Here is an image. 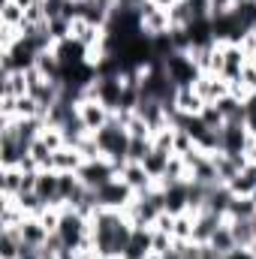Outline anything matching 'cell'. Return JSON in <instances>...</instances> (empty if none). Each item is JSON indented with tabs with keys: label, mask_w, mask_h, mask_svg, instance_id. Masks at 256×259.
<instances>
[{
	"label": "cell",
	"mask_w": 256,
	"mask_h": 259,
	"mask_svg": "<svg viewBox=\"0 0 256 259\" xmlns=\"http://www.w3.org/2000/svg\"><path fill=\"white\" fill-rule=\"evenodd\" d=\"M217 136H220V154H226V157H247V145L253 139L247 124H223L217 130Z\"/></svg>",
	"instance_id": "5b68a950"
},
{
	"label": "cell",
	"mask_w": 256,
	"mask_h": 259,
	"mask_svg": "<svg viewBox=\"0 0 256 259\" xmlns=\"http://www.w3.org/2000/svg\"><path fill=\"white\" fill-rule=\"evenodd\" d=\"M21 187H24V169L21 166L0 169V193H3V199H18Z\"/></svg>",
	"instance_id": "2e32d148"
},
{
	"label": "cell",
	"mask_w": 256,
	"mask_h": 259,
	"mask_svg": "<svg viewBox=\"0 0 256 259\" xmlns=\"http://www.w3.org/2000/svg\"><path fill=\"white\" fill-rule=\"evenodd\" d=\"M175 154H169V151H160V148H151L148 151V157L142 160V166L148 169V175L154 178V181H160L163 175H166V169H169V160H172Z\"/></svg>",
	"instance_id": "d6986e66"
},
{
	"label": "cell",
	"mask_w": 256,
	"mask_h": 259,
	"mask_svg": "<svg viewBox=\"0 0 256 259\" xmlns=\"http://www.w3.org/2000/svg\"><path fill=\"white\" fill-rule=\"evenodd\" d=\"M196 94L202 97V103L208 106V103H217L220 97H226L229 94V81H223L220 75H214V72H202L199 78H196Z\"/></svg>",
	"instance_id": "30bf717a"
},
{
	"label": "cell",
	"mask_w": 256,
	"mask_h": 259,
	"mask_svg": "<svg viewBox=\"0 0 256 259\" xmlns=\"http://www.w3.org/2000/svg\"><path fill=\"white\" fill-rule=\"evenodd\" d=\"M75 175H78V181H81L88 190H100L103 184H109L112 178H118V166H115L112 160H106V157H100V160H84Z\"/></svg>",
	"instance_id": "3957f363"
},
{
	"label": "cell",
	"mask_w": 256,
	"mask_h": 259,
	"mask_svg": "<svg viewBox=\"0 0 256 259\" xmlns=\"http://www.w3.org/2000/svg\"><path fill=\"white\" fill-rule=\"evenodd\" d=\"M193 223H196V214H193V211L175 214V223H172V238H175V241H193Z\"/></svg>",
	"instance_id": "d4e9b609"
},
{
	"label": "cell",
	"mask_w": 256,
	"mask_h": 259,
	"mask_svg": "<svg viewBox=\"0 0 256 259\" xmlns=\"http://www.w3.org/2000/svg\"><path fill=\"white\" fill-rule=\"evenodd\" d=\"M94 139H97V145H100V154H103L106 160H112V163L118 166V175H121V166L130 163V133H127V127L112 115V121L103 130H97Z\"/></svg>",
	"instance_id": "7a4b0ae2"
},
{
	"label": "cell",
	"mask_w": 256,
	"mask_h": 259,
	"mask_svg": "<svg viewBox=\"0 0 256 259\" xmlns=\"http://www.w3.org/2000/svg\"><path fill=\"white\" fill-rule=\"evenodd\" d=\"M226 223V217H220V214H214V211H199L196 214V223H193V241L196 244H208L211 241V235L220 229Z\"/></svg>",
	"instance_id": "7c38bea8"
},
{
	"label": "cell",
	"mask_w": 256,
	"mask_h": 259,
	"mask_svg": "<svg viewBox=\"0 0 256 259\" xmlns=\"http://www.w3.org/2000/svg\"><path fill=\"white\" fill-rule=\"evenodd\" d=\"M133 223L127 220L124 211H112V208H97L91 217V238H94V250L103 259H121L124 250L130 247L133 238Z\"/></svg>",
	"instance_id": "6da1fadb"
},
{
	"label": "cell",
	"mask_w": 256,
	"mask_h": 259,
	"mask_svg": "<svg viewBox=\"0 0 256 259\" xmlns=\"http://www.w3.org/2000/svg\"><path fill=\"white\" fill-rule=\"evenodd\" d=\"M139 21H142V33H145V36H151V39L166 36V33L172 30L169 12H166V9H160V6H154V3H145V6L139 9Z\"/></svg>",
	"instance_id": "52a82bcc"
},
{
	"label": "cell",
	"mask_w": 256,
	"mask_h": 259,
	"mask_svg": "<svg viewBox=\"0 0 256 259\" xmlns=\"http://www.w3.org/2000/svg\"><path fill=\"white\" fill-rule=\"evenodd\" d=\"M148 259H163V256H160V253H151V256H148Z\"/></svg>",
	"instance_id": "8d00e7d4"
},
{
	"label": "cell",
	"mask_w": 256,
	"mask_h": 259,
	"mask_svg": "<svg viewBox=\"0 0 256 259\" xmlns=\"http://www.w3.org/2000/svg\"><path fill=\"white\" fill-rule=\"evenodd\" d=\"M220 52H223V64H220V72H217V75H220L223 81H229V84H232V81H238V78H241V69L247 66L250 58L241 52V46H238V42H220Z\"/></svg>",
	"instance_id": "ba28073f"
},
{
	"label": "cell",
	"mask_w": 256,
	"mask_h": 259,
	"mask_svg": "<svg viewBox=\"0 0 256 259\" xmlns=\"http://www.w3.org/2000/svg\"><path fill=\"white\" fill-rule=\"evenodd\" d=\"M208 247H211V250H214L217 256H223V253H229L232 247H238V244H235V238H232V229H229V220H226V223H223V226H220V229H217L214 235H211V241H208Z\"/></svg>",
	"instance_id": "603a6c76"
},
{
	"label": "cell",
	"mask_w": 256,
	"mask_h": 259,
	"mask_svg": "<svg viewBox=\"0 0 256 259\" xmlns=\"http://www.w3.org/2000/svg\"><path fill=\"white\" fill-rule=\"evenodd\" d=\"M15 3H18V6H21L24 12H27V9H33V6H39L42 0H15Z\"/></svg>",
	"instance_id": "d590c367"
},
{
	"label": "cell",
	"mask_w": 256,
	"mask_h": 259,
	"mask_svg": "<svg viewBox=\"0 0 256 259\" xmlns=\"http://www.w3.org/2000/svg\"><path fill=\"white\" fill-rule=\"evenodd\" d=\"M18 232H21V244H30V247H42L49 241V235H55V232L46 229V223L39 217H24Z\"/></svg>",
	"instance_id": "5bb4252c"
},
{
	"label": "cell",
	"mask_w": 256,
	"mask_h": 259,
	"mask_svg": "<svg viewBox=\"0 0 256 259\" xmlns=\"http://www.w3.org/2000/svg\"><path fill=\"white\" fill-rule=\"evenodd\" d=\"M148 3H154V6H160V9H166V12H169L178 0H148Z\"/></svg>",
	"instance_id": "e575fe53"
},
{
	"label": "cell",
	"mask_w": 256,
	"mask_h": 259,
	"mask_svg": "<svg viewBox=\"0 0 256 259\" xmlns=\"http://www.w3.org/2000/svg\"><path fill=\"white\" fill-rule=\"evenodd\" d=\"M253 223H256V217H253Z\"/></svg>",
	"instance_id": "f35d334b"
},
{
	"label": "cell",
	"mask_w": 256,
	"mask_h": 259,
	"mask_svg": "<svg viewBox=\"0 0 256 259\" xmlns=\"http://www.w3.org/2000/svg\"><path fill=\"white\" fill-rule=\"evenodd\" d=\"M226 187L235 196H253L256 193V163H247V166L232 178V184H226Z\"/></svg>",
	"instance_id": "ffe728a7"
},
{
	"label": "cell",
	"mask_w": 256,
	"mask_h": 259,
	"mask_svg": "<svg viewBox=\"0 0 256 259\" xmlns=\"http://www.w3.org/2000/svg\"><path fill=\"white\" fill-rule=\"evenodd\" d=\"M81 154L75 151V148H69V145H64L61 151H55L52 154V166L49 169H55V172H78L81 169Z\"/></svg>",
	"instance_id": "ac0fdd59"
},
{
	"label": "cell",
	"mask_w": 256,
	"mask_h": 259,
	"mask_svg": "<svg viewBox=\"0 0 256 259\" xmlns=\"http://www.w3.org/2000/svg\"><path fill=\"white\" fill-rule=\"evenodd\" d=\"M21 253V232L15 229H3L0 232V259H18Z\"/></svg>",
	"instance_id": "7402d4cb"
},
{
	"label": "cell",
	"mask_w": 256,
	"mask_h": 259,
	"mask_svg": "<svg viewBox=\"0 0 256 259\" xmlns=\"http://www.w3.org/2000/svg\"><path fill=\"white\" fill-rule=\"evenodd\" d=\"M0 97H27V72H0Z\"/></svg>",
	"instance_id": "e0dca14e"
},
{
	"label": "cell",
	"mask_w": 256,
	"mask_h": 259,
	"mask_svg": "<svg viewBox=\"0 0 256 259\" xmlns=\"http://www.w3.org/2000/svg\"><path fill=\"white\" fill-rule=\"evenodd\" d=\"M75 151L81 154V160H100V157H103V154H100V145H97V139H94V133L84 136V139L75 145Z\"/></svg>",
	"instance_id": "f1b7e54d"
},
{
	"label": "cell",
	"mask_w": 256,
	"mask_h": 259,
	"mask_svg": "<svg viewBox=\"0 0 256 259\" xmlns=\"http://www.w3.org/2000/svg\"><path fill=\"white\" fill-rule=\"evenodd\" d=\"M91 259H103V256H91Z\"/></svg>",
	"instance_id": "74e56055"
},
{
	"label": "cell",
	"mask_w": 256,
	"mask_h": 259,
	"mask_svg": "<svg viewBox=\"0 0 256 259\" xmlns=\"http://www.w3.org/2000/svg\"><path fill=\"white\" fill-rule=\"evenodd\" d=\"M78 118H81V124H84L88 133H97V130H103L109 121H112V112H109L100 100L84 97V100L78 103Z\"/></svg>",
	"instance_id": "9c48e42d"
},
{
	"label": "cell",
	"mask_w": 256,
	"mask_h": 259,
	"mask_svg": "<svg viewBox=\"0 0 256 259\" xmlns=\"http://www.w3.org/2000/svg\"><path fill=\"white\" fill-rule=\"evenodd\" d=\"M250 94H256V61H247V66L241 69V78H238Z\"/></svg>",
	"instance_id": "4dcf8cb0"
},
{
	"label": "cell",
	"mask_w": 256,
	"mask_h": 259,
	"mask_svg": "<svg viewBox=\"0 0 256 259\" xmlns=\"http://www.w3.org/2000/svg\"><path fill=\"white\" fill-rule=\"evenodd\" d=\"M169 21H172V27H190L193 24L190 3H187V0H178V3L169 9Z\"/></svg>",
	"instance_id": "484cf974"
},
{
	"label": "cell",
	"mask_w": 256,
	"mask_h": 259,
	"mask_svg": "<svg viewBox=\"0 0 256 259\" xmlns=\"http://www.w3.org/2000/svg\"><path fill=\"white\" fill-rule=\"evenodd\" d=\"M151 253H154V232L148 226H136L133 238H130V247L124 250L121 259H148Z\"/></svg>",
	"instance_id": "4fadbf2b"
},
{
	"label": "cell",
	"mask_w": 256,
	"mask_h": 259,
	"mask_svg": "<svg viewBox=\"0 0 256 259\" xmlns=\"http://www.w3.org/2000/svg\"><path fill=\"white\" fill-rule=\"evenodd\" d=\"M145 3H148V0H118L115 6H124V9H142Z\"/></svg>",
	"instance_id": "836d02e7"
},
{
	"label": "cell",
	"mask_w": 256,
	"mask_h": 259,
	"mask_svg": "<svg viewBox=\"0 0 256 259\" xmlns=\"http://www.w3.org/2000/svg\"><path fill=\"white\" fill-rule=\"evenodd\" d=\"M199 118H202V124H205V127H211V130H220L223 124H226V121H223V115H220V109H217L214 103H208V106L199 112Z\"/></svg>",
	"instance_id": "f546056e"
},
{
	"label": "cell",
	"mask_w": 256,
	"mask_h": 259,
	"mask_svg": "<svg viewBox=\"0 0 256 259\" xmlns=\"http://www.w3.org/2000/svg\"><path fill=\"white\" fill-rule=\"evenodd\" d=\"M202 109H205V103H202V97L196 94L193 84H184V88L175 91V112L178 115H199Z\"/></svg>",
	"instance_id": "9a60e30c"
},
{
	"label": "cell",
	"mask_w": 256,
	"mask_h": 259,
	"mask_svg": "<svg viewBox=\"0 0 256 259\" xmlns=\"http://www.w3.org/2000/svg\"><path fill=\"white\" fill-rule=\"evenodd\" d=\"M18 205H21V211H24L27 217H39V214L49 208V205H46L36 193H21V196H18Z\"/></svg>",
	"instance_id": "4316f807"
},
{
	"label": "cell",
	"mask_w": 256,
	"mask_h": 259,
	"mask_svg": "<svg viewBox=\"0 0 256 259\" xmlns=\"http://www.w3.org/2000/svg\"><path fill=\"white\" fill-rule=\"evenodd\" d=\"M151 148H154V139H130V163H142Z\"/></svg>",
	"instance_id": "83f0119b"
},
{
	"label": "cell",
	"mask_w": 256,
	"mask_h": 259,
	"mask_svg": "<svg viewBox=\"0 0 256 259\" xmlns=\"http://www.w3.org/2000/svg\"><path fill=\"white\" fill-rule=\"evenodd\" d=\"M229 229H232V238L238 247H253L256 244V223L253 217H244V220H229Z\"/></svg>",
	"instance_id": "44dd1931"
},
{
	"label": "cell",
	"mask_w": 256,
	"mask_h": 259,
	"mask_svg": "<svg viewBox=\"0 0 256 259\" xmlns=\"http://www.w3.org/2000/svg\"><path fill=\"white\" fill-rule=\"evenodd\" d=\"M220 259H256V250L253 247H232L229 253H223Z\"/></svg>",
	"instance_id": "1f68e13d"
},
{
	"label": "cell",
	"mask_w": 256,
	"mask_h": 259,
	"mask_svg": "<svg viewBox=\"0 0 256 259\" xmlns=\"http://www.w3.org/2000/svg\"><path fill=\"white\" fill-rule=\"evenodd\" d=\"M247 130L256 136V94L247 97Z\"/></svg>",
	"instance_id": "d6a6232c"
},
{
	"label": "cell",
	"mask_w": 256,
	"mask_h": 259,
	"mask_svg": "<svg viewBox=\"0 0 256 259\" xmlns=\"http://www.w3.org/2000/svg\"><path fill=\"white\" fill-rule=\"evenodd\" d=\"M0 24L3 27H24V9L15 0H3L0 3Z\"/></svg>",
	"instance_id": "cb8c5ba5"
},
{
	"label": "cell",
	"mask_w": 256,
	"mask_h": 259,
	"mask_svg": "<svg viewBox=\"0 0 256 259\" xmlns=\"http://www.w3.org/2000/svg\"><path fill=\"white\" fill-rule=\"evenodd\" d=\"M163 66H166V72H169V78H172L175 88L196 84V78L202 75L199 66L193 64L190 52H172V55H166V58H163Z\"/></svg>",
	"instance_id": "277c9868"
},
{
	"label": "cell",
	"mask_w": 256,
	"mask_h": 259,
	"mask_svg": "<svg viewBox=\"0 0 256 259\" xmlns=\"http://www.w3.org/2000/svg\"><path fill=\"white\" fill-rule=\"evenodd\" d=\"M94 193H97V205L100 208H112V211H127V205L136 199V193L130 190L121 178H112L109 184H103Z\"/></svg>",
	"instance_id": "8992f818"
},
{
	"label": "cell",
	"mask_w": 256,
	"mask_h": 259,
	"mask_svg": "<svg viewBox=\"0 0 256 259\" xmlns=\"http://www.w3.org/2000/svg\"><path fill=\"white\" fill-rule=\"evenodd\" d=\"M253 61H256V58H253Z\"/></svg>",
	"instance_id": "ab89813d"
},
{
	"label": "cell",
	"mask_w": 256,
	"mask_h": 259,
	"mask_svg": "<svg viewBox=\"0 0 256 259\" xmlns=\"http://www.w3.org/2000/svg\"><path fill=\"white\" fill-rule=\"evenodd\" d=\"M118 178H121V181H124V184H127V187H130L136 196H139V193H148V190L157 184V181L148 175V169H145L142 163H124Z\"/></svg>",
	"instance_id": "8fae6325"
}]
</instances>
